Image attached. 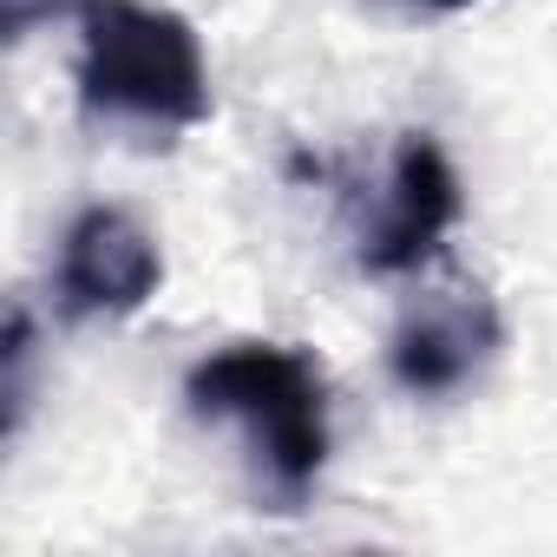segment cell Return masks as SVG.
I'll return each mask as SVG.
<instances>
[{
  "instance_id": "obj_1",
  "label": "cell",
  "mask_w": 557,
  "mask_h": 557,
  "mask_svg": "<svg viewBox=\"0 0 557 557\" xmlns=\"http://www.w3.org/2000/svg\"><path fill=\"white\" fill-rule=\"evenodd\" d=\"M184 407L197 420L236 426L283 505H302L329 466V381L309 348L230 342L184 374Z\"/></svg>"
},
{
  "instance_id": "obj_2",
  "label": "cell",
  "mask_w": 557,
  "mask_h": 557,
  "mask_svg": "<svg viewBox=\"0 0 557 557\" xmlns=\"http://www.w3.org/2000/svg\"><path fill=\"white\" fill-rule=\"evenodd\" d=\"M73 86L86 119H112V125L190 132L210 119L203 40L184 14L151 8V0H86Z\"/></svg>"
},
{
  "instance_id": "obj_3",
  "label": "cell",
  "mask_w": 557,
  "mask_h": 557,
  "mask_svg": "<svg viewBox=\"0 0 557 557\" xmlns=\"http://www.w3.org/2000/svg\"><path fill=\"white\" fill-rule=\"evenodd\" d=\"M459 171L453 158L440 151L433 132H407L394 145V164H387V190L361 230V269L368 275H413L426 269L446 236L459 230Z\"/></svg>"
},
{
  "instance_id": "obj_4",
  "label": "cell",
  "mask_w": 557,
  "mask_h": 557,
  "mask_svg": "<svg viewBox=\"0 0 557 557\" xmlns=\"http://www.w3.org/2000/svg\"><path fill=\"white\" fill-rule=\"evenodd\" d=\"M164 283V256L151 243V230L112 203H92L66 223L60 236V262H53V296L73 322H99V315H132L158 296Z\"/></svg>"
},
{
  "instance_id": "obj_5",
  "label": "cell",
  "mask_w": 557,
  "mask_h": 557,
  "mask_svg": "<svg viewBox=\"0 0 557 557\" xmlns=\"http://www.w3.org/2000/svg\"><path fill=\"white\" fill-rule=\"evenodd\" d=\"M492 355H498V309L479 289H426L387 342L394 381L420 400L459 394Z\"/></svg>"
},
{
  "instance_id": "obj_6",
  "label": "cell",
  "mask_w": 557,
  "mask_h": 557,
  "mask_svg": "<svg viewBox=\"0 0 557 557\" xmlns=\"http://www.w3.org/2000/svg\"><path fill=\"white\" fill-rule=\"evenodd\" d=\"M27 361H34V329H27V309H14V322H8V433H21V420H27Z\"/></svg>"
},
{
  "instance_id": "obj_7",
  "label": "cell",
  "mask_w": 557,
  "mask_h": 557,
  "mask_svg": "<svg viewBox=\"0 0 557 557\" xmlns=\"http://www.w3.org/2000/svg\"><path fill=\"white\" fill-rule=\"evenodd\" d=\"M66 8V0H0V34L8 40H27L40 21H53Z\"/></svg>"
},
{
  "instance_id": "obj_8",
  "label": "cell",
  "mask_w": 557,
  "mask_h": 557,
  "mask_svg": "<svg viewBox=\"0 0 557 557\" xmlns=\"http://www.w3.org/2000/svg\"><path fill=\"white\" fill-rule=\"evenodd\" d=\"M407 8H420V14H459V8H472V0H407Z\"/></svg>"
}]
</instances>
